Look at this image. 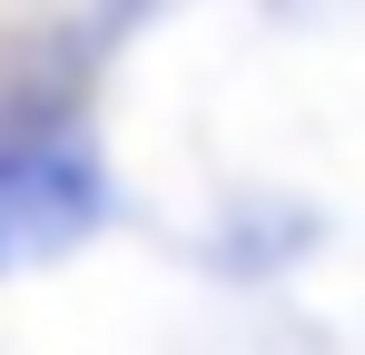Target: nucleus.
Wrapping results in <instances>:
<instances>
[{"mask_svg": "<svg viewBox=\"0 0 365 355\" xmlns=\"http://www.w3.org/2000/svg\"><path fill=\"white\" fill-rule=\"evenodd\" d=\"M89 217H99V168L69 138L0 148V267L60 257L69 237H89Z\"/></svg>", "mask_w": 365, "mask_h": 355, "instance_id": "nucleus-1", "label": "nucleus"}]
</instances>
